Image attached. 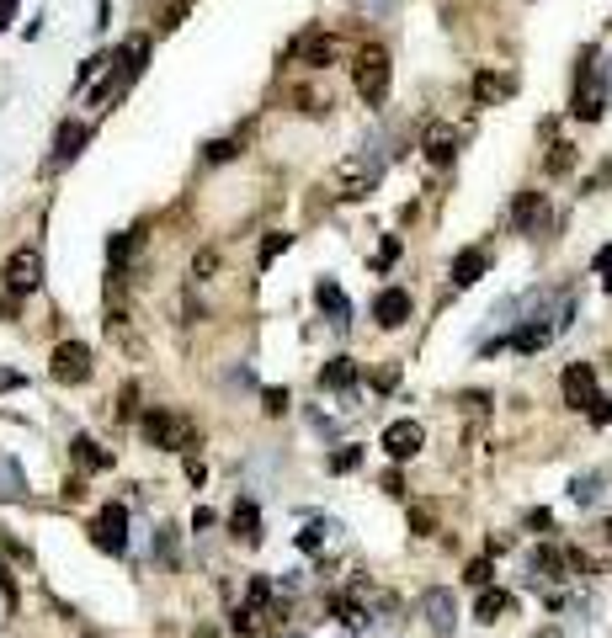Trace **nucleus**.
I'll return each instance as SVG.
<instances>
[{"label": "nucleus", "instance_id": "4468645a", "mask_svg": "<svg viewBox=\"0 0 612 638\" xmlns=\"http://www.w3.org/2000/svg\"><path fill=\"white\" fill-rule=\"evenodd\" d=\"M453 154H459L453 128H448V122H431V128H427V160H431V165H453Z\"/></svg>", "mask_w": 612, "mask_h": 638}, {"label": "nucleus", "instance_id": "c03bdc74", "mask_svg": "<svg viewBox=\"0 0 612 638\" xmlns=\"http://www.w3.org/2000/svg\"><path fill=\"white\" fill-rule=\"evenodd\" d=\"M11 16H16V0H0V32L11 27Z\"/></svg>", "mask_w": 612, "mask_h": 638}, {"label": "nucleus", "instance_id": "f03ea898", "mask_svg": "<svg viewBox=\"0 0 612 638\" xmlns=\"http://www.w3.org/2000/svg\"><path fill=\"white\" fill-rule=\"evenodd\" d=\"M389 86H395V64L384 48H363L357 54V96L367 107H384L389 101Z\"/></svg>", "mask_w": 612, "mask_h": 638}, {"label": "nucleus", "instance_id": "4c0bfd02", "mask_svg": "<svg viewBox=\"0 0 612 638\" xmlns=\"http://www.w3.org/2000/svg\"><path fill=\"white\" fill-rule=\"evenodd\" d=\"M395 256H399V240L389 235V240H384V250H378V272H384V267H395Z\"/></svg>", "mask_w": 612, "mask_h": 638}, {"label": "nucleus", "instance_id": "09e8293b", "mask_svg": "<svg viewBox=\"0 0 612 638\" xmlns=\"http://www.w3.org/2000/svg\"><path fill=\"white\" fill-rule=\"evenodd\" d=\"M288 638H304V633H288Z\"/></svg>", "mask_w": 612, "mask_h": 638}, {"label": "nucleus", "instance_id": "2eb2a0df", "mask_svg": "<svg viewBox=\"0 0 612 638\" xmlns=\"http://www.w3.org/2000/svg\"><path fill=\"white\" fill-rule=\"evenodd\" d=\"M320 383H325V389H341V394H352V383H357V362H352V357H331V362L320 367Z\"/></svg>", "mask_w": 612, "mask_h": 638}, {"label": "nucleus", "instance_id": "c9c22d12", "mask_svg": "<svg viewBox=\"0 0 612 638\" xmlns=\"http://www.w3.org/2000/svg\"><path fill=\"white\" fill-rule=\"evenodd\" d=\"M469 585H490V559H474L469 564Z\"/></svg>", "mask_w": 612, "mask_h": 638}, {"label": "nucleus", "instance_id": "bb28decb", "mask_svg": "<svg viewBox=\"0 0 612 638\" xmlns=\"http://www.w3.org/2000/svg\"><path fill=\"white\" fill-rule=\"evenodd\" d=\"M395 622H399V601H395V596H378V617H373V628H378V633H389Z\"/></svg>", "mask_w": 612, "mask_h": 638}, {"label": "nucleus", "instance_id": "5701e85b", "mask_svg": "<svg viewBox=\"0 0 612 638\" xmlns=\"http://www.w3.org/2000/svg\"><path fill=\"white\" fill-rule=\"evenodd\" d=\"M80 144H86V122H64V133H59V160H75V154H80Z\"/></svg>", "mask_w": 612, "mask_h": 638}, {"label": "nucleus", "instance_id": "79ce46f5", "mask_svg": "<svg viewBox=\"0 0 612 638\" xmlns=\"http://www.w3.org/2000/svg\"><path fill=\"white\" fill-rule=\"evenodd\" d=\"M463 410H469V415H480V410H490V399L485 394H463Z\"/></svg>", "mask_w": 612, "mask_h": 638}, {"label": "nucleus", "instance_id": "6e6552de", "mask_svg": "<svg viewBox=\"0 0 612 638\" xmlns=\"http://www.w3.org/2000/svg\"><path fill=\"white\" fill-rule=\"evenodd\" d=\"M373 319H378L384 330L410 325V293H405V288H384V293L373 298Z\"/></svg>", "mask_w": 612, "mask_h": 638}, {"label": "nucleus", "instance_id": "c756f323", "mask_svg": "<svg viewBox=\"0 0 612 638\" xmlns=\"http://www.w3.org/2000/svg\"><path fill=\"white\" fill-rule=\"evenodd\" d=\"M586 415H591V425H607V421H612V399L596 394L591 404H586Z\"/></svg>", "mask_w": 612, "mask_h": 638}, {"label": "nucleus", "instance_id": "b1692460", "mask_svg": "<svg viewBox=\"0 0 612 638\" xmlns=\"http://www.w3.org/2000/svg\"><path fill=\"white\" fill-rule=\"evenodd\" d=\"M331 532H336L331 521H309L304 532H299V548H304V553H320V548H325V538H331Z\"/></svg>", "mask_w": 612, "mask_h": 638}, {"label": "nucleus", "instance_id": "f257e3e1", "mask_svg": "<svg viewBox=\"0 0 612 638\" xmlns=\"http://www.w3.org/2000/svg\"><path fill=\"white\" fill-rule=\"evenodd\" d=\"M139 431L150 436V447H160V453H192L197 447V425L186 415H176V410H144Z\"/></svg>", "mask_w": 612, "mask_h": 638}, {"label": "nucleus", "instance_id": "1a4fd4ad", "mask_svg": "<svg viewBox=\"0 0 612 638\" xmlns=\"http://www.w3.org/2000/svg\"><path fill=\"white\" fill-rule=\"evenodd\" d=\"M591 399H596V367L591 362L565 367V404H570V410H586Z\"/></svg>", "mask_w": 612, "mask_h": 638}, {"label": "nucleus", "instance_id": "2f4dec72", "mask_svg": "<svg viewBox=\"0 0 612 638\" xmlns=\"http://www.w3.org/2000/svg\"><path fill=\"white\" fill-rule=\"evenodd\" d=\"M160 559L176 570V527H160Z\"/></svg>", "mask_w": 612, "mask_h": 638}, {"label": "nucleus", "instance_id": "e433bc0d", "mask_svg": "<svg viewBox=\"0 0 612 638\" xmlns=\"http://www.w3.org/2000/svg\"><path fill=\"white\" fill-rule=\"evenodd\" d=\"M591 267H596V272H607V293H612V245L596 250V261H591Z\"/></svg>", "mask_w": 612, "mask_h": 638}, {"label": "nucleus", "instance_id": "0eeeda50", "mask_svg": "<svg viewBox=\"0 0 612 638\" xmlns=\"http://www.w3.org/2000/svg\"><path fill=\"white\" fill-rule=\"evenodd\" d=\"M43 282V256L37 250H16L11 261H5V288L11 293H32Z\"/></svg>", "mask_w": 612, "mask_h": 638}, {"label": "nucleus", "instance_id": "a19ab883", "mask_svg": "<svg viewBox=\"0 0 612 638\" xmlns=\"http://www.w3.org/2000/svg\"><path fill=\"white\" fill-rule=\"evenodd\" d=\"M395 5H399V0H363V11H367V16H389Z\"/></svg>", "mask_w": 612, "mask_h": 638}, {"label": "nucleus", "instance_id": "49530a36", "mask_svg": "<svg viewBox=\"0 0 612 638\" xmlns=\"http://www.w3.org/2000/svg\"><path fill=\"white\" fill-rule=\"evenodd\" d=\"M192 638H218V633H214V628H197V633H192Z\"/></svg>", "mask_w": 612, "mask_h": 638}, {"label": "nucleus", "instance_id": "37998d69", "mask_svg": "<svg viewBox=\"0 0 612 638\" xmlns=\"http://www.w3.org/2000/svg\"><path fill=\"white\" fill-rule=\"evenodd\" d=\"M384 489H389V495H405V479H399V468H389V474H384Z\"/></svg>", "mask_w": 612, "mask_h": 638}, {"label": "nucleus", "instance_id": "9b49d317", "mask_svg": "<svg viewBox=\"0 0 612 638\" xmlns=\"http://www.w3.org/2000/svg\"><path fill=\"white\" fill-rule=\"evenodd\" d=\"M314 304L331 314V325H336V330H346V325H352V304H346V293H341L331 277H325V282L314 288Z\"/></svg>", "mask_w": 612, "mask_h": 638}, {"label": "nucleus", "instance_id": "6ab92c4d", "mask_svg": "<svg viewBox=\"0 0 612 638\" xmlns=\"http://www.w3.org/2000/svg\"><path fill=\"white\" fill-rule=\"evenodd\" d=\"M506 612H512V596H506V591H480V607H474V617H480V622H501V617H506Z\"/></svg>", "mask_w": 612, "mask_h": 638}, {"label": "nucleus", "instance_id": "a211bd4d", "mask_svg": "<svg viewBox=\"0 0 612 638\" xmlns=\"http://www.w3.org/2000/svg\"><path fill=\"white\" fill-rule=\"evenodd\" d=\"M602 485H607V479H602L596 468H591V474H575V479H570V500H575V506H596V500H602Z\"/></svg>", "mask_w": 612, "mask_h": 638}, {"label": "nucleus", "instance_id": "473e14b6", "mask_svg": "<svg viewBox=\"0 0 612 638\" xmlns=\"http://www.w3.org/2000/svg\"><path fill=\"white\" fill-rule=\"evenodd\" d=\"M0 495H22V474L11 463H0Z\"/></svg>", "mask_w": 612, "mask_h": 638}, {"label": "nucleus", "instance_id": "423d86ee", "mask_svg": "<svg viewBox=\"0 0 612 638\" xmlns=\"http://www.w3.org/2000/svg\"><path fill=\"white\" fill-rule=\"evenodd\" d=\"M91 543L107 548V553H122L128 548V511L122 506H101V517L91 521Z\"/></svg>", "mask_w": 612, "mask_h": 638}, {"label": "nucleus", "instance_id": "58836bf2", "mask_svg": "<svg viewBox=\"0 0 612 638\" xmlns=\"http://www.w3.org/2000/svg\"><path fill=\"white\" fill-rule=\"evenodd\" d=\"M186 479H192V485H203V479H208V468H203V457H192V453H186Z\"/></svg>", "mask_w": 612, "mask_h": 638}, {"label": "nucleus", "instance_id": "7ed1b4c3", "mask_svg": "<svg viewBox=\"0 0 612 638\" xmlns=\"http://www.w3.org/2000/svg\"><path fill=\"white\" fill-rule=\"evenodd\" d=\"M48 372H54V383H86L91 378V346L86 340H59Z\"/></svg>", "mask_w": 612, "mask_h": 638}, {"label": "nucleus", "instance_id": "72a5a7b5", "mask_svg": "<svg viewBox=\"0 0 612 638\" xmlns=\"http://www.w3.org/2000/svg\"><path fill=\"white\" fill-rule=\"evenodd\" d=\"M235 154H240V144H235V139H214V144H208V160H235Z\"/></svg>", "mask_w": 612, "mask_h": 638}, {"label": "nucleus", "instance_id": "ddd939ff", "mask_svg": "<svg viewBox=\"0 0 612 638\" xmlns=\"http://www.w3.org/2000/svg\"><path fill=\"white\" fill-rule=\"evenodd\" d=\"M293 59L309 64V69H325V64H331V37H325V32H304V37L293 43Z\"/></svg>", "mask_w": 612, "mask_h": 638}, {"label": "nucleus", "instance_id": "412c9836", "mask_svg": "<svg viewBox=\"0 0 612 638\" xmlns=\"http://www.w3.org/2000/svg\"><path fill=\"white\" fill-rule=\"evenodd\" d=\"M69 447H75V463H80V468H112V453H101L91 436H75Z\"/></svg>", "mask_w": 612, "mask_h": 638}, {"label": "nucleus", "instance_id": "f704fd0d", "mask_svg": "<svg viewBox=\"0 0 612 638\" xmlns=\"http://www.w3.org/2000/svg\"><path fill=\"white\" fill-rule=\"evenodd\" d=\"M133 410H139V383H128V389H122V404H118V415H122V421H128Z\"/></svg>", "mask_w": 612, "mask_h": 638}, {"label": "nucleus", "instance_id": "dca6fc26", "mask_svg": "<svg viewBox=\"0 0 612 638\" xmlns=\"http://www.w3.org/2000/svg\"><path fill=\"white\" fill-rule=\"evenodd\" d=\"M538 218H543V192H517V203H512V224L527 235Z\"/></svg>", "mask_w": 612, "mask_h": 638}, {"label": "nucleus", "instance_id": "cd10ccee", "mask_svg": "<svg viewBox=\"0 0 612 638\" xmlns=\"http://www.w3.org/2000/svg\"><path fill=\"white\" fill-rule=\"evenodd\" d=\"M288 245H293V235H267V240H261V267H272Z\"/></svg>", "mask_w": 612, "mask_h": 638}, {"label": "nucleus", "instance_id": "7c9ffc66", "mask_svg": "<svg viewBox=\"0 0 612 638\" xmlns=\"http://www.w3.org/2000/svg\"><path fill=\"white\" fill-rule=\"evenodd\" d=\"M261 410L267 415H282L288 410V389H261Z\"/></svg>", "mask_w": 612, "mask_h": 638}, {"label": "nucleus", "instance_id": "de8ad7c7", "mask_svg": "<svg viewBox=\"0 0 612 638\" xmlns=\"http://www.w3.org/2000/svg\"><path fill=\"white\" fill-rule=\"evenodd\" d=\"M602 538H607V543H612V517H607V521H602Z\"/></svg>", "mask_w": 612, "mask_h": 638}, {"label": "nucleus", "instance_id": "ea45409f", "mask_svg": "<svg viewBox=\"0 0 612 638\" xmlns=\"http://www.w3.org/2000/svg\"><path fill=\"white\" fill-rule=\"evenodd\" d=\"M410 527H416V532H431L437 521H431V511H427V506H416V511H410Z\"/></svg>", "mask_w": 612, "mask_h": 638}, {"label": "nucleus", "instance_id": "aec40b11", "mask_svg": "<svg viewBox=\"0 0 612 638\" xmlns=\"http://www.w3.org/2000/svg\"><path fill=\"white\" fill-rule=\"evenodd\" d=\"M527 570H533V580H559V570H565V553H554V548H533Z\"/></svg>", "mask_w": 612, "mask_h": 638}, {"label": "nucleus", "instance_id": "4be33fe9", "mask_svg": "<svg viewBox=\"0 0 612 638\" xmlns=\"http://www.w3.org/2000/svg\"><path fill=\"white\" fill-rule=\"evenodd\" d=\"M501 91H512V80H495L490 69H485V75H474V101H480V107H490Z\"/></svg>", "mask_w": 612, "mask_h": 638}, {"label": "nucleus", "instance_id": "f8f14e48", "mask_svg": "<svg viewBox=\"0 0 612 638\" xmlns=\"http://www.w3.org/2000/svg\"><path fill=\"white\" fill-rule=\"evenodd\" d=\"M229 527H235V538L240 543H261V511H256V500H235V511H229Z\"/></svg>", "mask_w": 612, "mask_h": 638}, {"label": "nucleus", "instance_id": "20e7f679", "mask_svg": "<svg viewBox=\"0 0 612 638\" xmlns=\"http://www.w3.org/2000/svg\"><path fill=\"white\" fill-rule=\"evenodd\" d=\"M421 617H427V628L431 633H453L459 628V601H453V591L448 585H431L427 596H421Z\"/></svg>", "mask_w": 612, "mask_h": 638}, {"label": "nucleus", "instance_id": "a878e982", "mask_svg": "<svg viewBox=\"0 0 612 638\" xmlns=\"http://www.w3.org/2000/svg\"><path fill=\"white\" fill-rule=\"evenodd\" d=\"M229 628H235L240 638H250V633H261V617H256L250 607H235L229 612Z\"/></svg>", "mask_w": 612, "mask_h": 638}, {"label": "nucleus", "instance_id": "f3484780", "mask_svg": "<svg viewBox=\"0 0 612 638\" xmlns=\"http://www.w3.org/2000/svg\"><path fill=\"white\" fill-rule=\"evenodd\" d=\"M480 277H485V250H463L453 261V288H474Z\"/></svg>", "mask_w": 612, "mask_h": 638}, {"label": "nucleus", "instance_id": "a18cd8bd", "mask_svg": "<svg viewBox=\"0 0 612 638\" xmlns=\"http://www.w3.org/2000/svg\"><path fill=\"white\" fill-rule=\"evenodd\" d=\"M533 638H565V633H559V628H538Z\"/></svg>", "mask_w": 612, "mask_h": 638}, {"label": "nucleus", "instance_id": "39448f33", "mask_svg": "<svg viewBox=\"0 0 612 638\" xmlns=\"http://www.w3.org/2000/svg\"><path fill=\"white\" fill-rule=\"evenodd\" d=\"M378 442H384V453L395 457V463H405V457H416L427 447V431H421V421H389Z\"/></svg>", "mask_w": 612, "mask_h": 638}, {"label": "nucleus", "instance_id": "9d476101", "mask_svg": "<svg viewBox=\"0 0 612 638\" xmlns=\"http://www.w3.org/2000/svg\"><path fill=\"white\" fill-rule=\"evenodd\" d=\"M554 335H559V330H554V319H549V314H533L527 325H517L512 346H517V351H543V346H549Z\"/></svg>", "mask_w": 612, "mask_h": 638}, {"label": "nucleus", "instance_id": "393cba45", "mask_svg": "<svg viewBox=\"0 0 612 638\" xmlns=\"http://www.w3.org/2000/svg\"><path fill=\"white\" fill-rule=\"evenodd\" d=\"M357 463H363V447H336V453L325 457V468H331V474H352Z\"/></svg>", "mask_w": 612, "mask_h": 638}, {"label": "nucleus", "instance_id": "c85d7f7f", "mask_svg": "<svg viewBox=\"0 0 612 638\" xmlns=\"http://www.w3.org/2000/svg\"><path fill=\"white\" fill-rule=\"evenodd\" d=\"M570 165H575V150H570V144H554V154H549V171H554V176H565Z\"/></svg>", "mask_w": 612, "mask_h": 638}]
</instances>
